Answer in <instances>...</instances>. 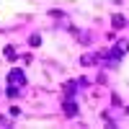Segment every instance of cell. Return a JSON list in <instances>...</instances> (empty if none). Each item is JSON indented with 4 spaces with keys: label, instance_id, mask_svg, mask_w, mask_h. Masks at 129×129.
I'll use <instances>...</instances> for the list:
<instances>
[{
    "label": "cell",
    "instance_id": "2",
    "mask_svg": "<svg viewBox=\"0 0 129 129\" xmlns=\"http://www.w3.org/2000/svg\"><path fill=\"white\" fill-rule=\"evenodd\" d=\"M64 106H67V109H64V111H67V114L72 116V114H75V103H72V101H67V103H64Z\"/></svg>",
    "mask_w": 129,
    "mask_h": 129
},
{
    "label": "cell",
    "instance_id": "1",
    "mask_svg": "<svg viewBox=\"0 0 129 129\" xmlns=\"http://www.w3.org/2000/svg\"><path fill=\"white\" fill-rule=\"evenodd\" d=\"M8 85H10V88H8V95H16V90H21V88L26 85V75L21 72V70H10V72H8Z\"/></svg>",
    "mask_w": 129,
    "mask_h": 129
}]
</instances>
